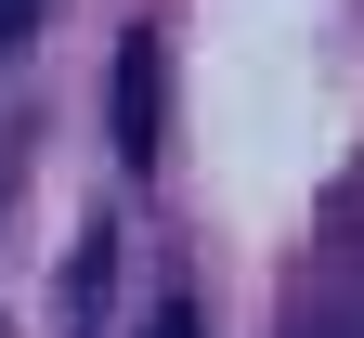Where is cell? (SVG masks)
<instances>
[{
  "label": "cell",
  "mask_w": 364,
  "mask_h": 338,
  "mask_svg": "<svg viewBox=\"0 0 364 338\" xmlns=\"http://www.w3.org/2000/svg\"><path fill=\"white\" fill-rule=\"evenodd\" d=\"M117 143H130V157L156 143V39H130V53H117Z\"/></svg>",
  "instance_id": "cell-1"
},
{
  "label": "cell",
  "mask_w": 364,
  "mask_h": 338,
  "mask_svg": "<svg viewBox=\"0 0 364 338\" xmlns=\"http://www.w3.org/2000/svg\"><path fill=\"white\" fill-rule=\"evenodd\" d=\"M39 14H53V0H0V39H26V26H39Z\"/></svg>",
  "instance_id": "cell-2"
},
{
  "label": "cell",
  "mask_w": 364,
  "mask_h": 338,
  "mask_svg": "<svg viewBox=\"0 0 364 338\" xmlns=\"http://www.w3.org/2000/svg\"><path fill=\"white\" fill-rule=\"evenodd\" d=\"M144 338H196V312H156V325H144Z\"/></svg>",
  "instance_id": "cell-3"
}]
</instances>
